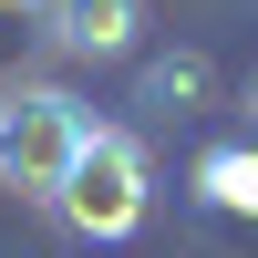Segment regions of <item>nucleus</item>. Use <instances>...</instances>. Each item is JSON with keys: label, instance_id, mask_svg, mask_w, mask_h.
<instances>
[{"label": "nucleus", "instance_id": "obj_3", "mask_svg": "<svg viewBox=\"0 0 258 258\" xmlns=\"http://www.w3.org/2000/svg\"><path fill=\"white\" fill-rule=\"evenodd\" d=\"M145 41V0H62L52 11V52L73 62H124Z\"/></svg>", "mask_w": 258, "mask_h": 258}, {"label": "nucleus", "instance_id": "obj_6", "mask_svg": "<svg viewBox=\"0 0 258 258\" xmlns=\"http://www.w3.org/2000/svg\"><path fill=\"white\" fill-rule=\"evenodd\" d=\"M21 11H41V21H52V11H62V0H21Z\"/></svg>", "mask_w": 258, "mask_h": 258}, {"label": "nucleus", "instance_id": "obj_5", "mask_svg": "<svg viewBox=\"0 0 258 258\" xmlns=\"http://www.w3.org/2000/svg\"><path fill=\"white\" fill-rule=\"evenodd\" d=\"M197 197L217 217H258V145H207L197 155Z\"/></svg>", "mask_w": 258, "mask_h": 258}, {"label": "nucleus", "instance_id": "obj_1", "mask_svg": "<svg viewBox=\"0 0 258 258\" xmlns=\"http://www.w3.org/2000/svg\"><path fill=\"white\" fill-rule=\"evenodd\" d=\"M103 124L83 114L62 83H0V186L31 207H62V186H73L83 145H93Z\"/></svg>", "mask_w": 258, "mask_h": 258}, {"label": "nucleus", "instance_id": "obj_4", "mask_svg": "<svg viewBox=\"0 0 258 258\" xmlns=\"http://www.w3.org/2000/svg\"><path fill=\"white\" fill-rule=\"evenodd\" d=\"M207 93H217V62H207L197 41L155 52V62H145V83H135V103H145L155 124H186V114H207Z\"/></svg>", "mask_w": 258, "mask_h": 258}, {"label": "nucleus", "instance_id": "obj_7", "mask_svg": "<svg viewBox=\"0 0 258 258\" xmlns=\"http://www.w3.org/2000/svg\"><path fill=\"white\" fill-rule=\"evenodd\" d=\"M248 114H258V73H248Z\"/></svg>", "mask_w": 258, "mask_h": 258}, {"label": "nucleus", "instance_id": "obj_2", "mask_svg": "<svg viewBox=\"0 0 258 258\" xmlns=\"http://www.w3.org/2000/svg\"><path fill=\"white\" fill-rule=\"evenodd\" d=\"M145 207H155V165H145L135 135H114V124H103V135L83 145L73 186H62V227H73V238H93V248H114V238H135V227H145Z\"/></svg>", "mask_w": 258, "mask_h": 258}]
</instances>
